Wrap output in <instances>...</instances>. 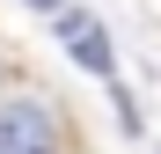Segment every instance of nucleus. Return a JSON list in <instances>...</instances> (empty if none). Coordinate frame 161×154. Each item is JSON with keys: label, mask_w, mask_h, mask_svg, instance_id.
Segmentation results:
<instances>
[{"label": "nucleus", "mask_w": 161, "mask_h": 154, "mask_svg": "<svg viewBox=\"0 0 161 154\" xmlns=\"http://www.w3.org/2000/svg\"><path fill=\"white\" fill-rule=\"evenodd\" d=\"M0 154H73L66 103L51 88H0Z\"/></svg>", "instance_id": "f257e3e1"}, {"label": "nucleus", "mask_w": 161, "mask_h": 154, "mask_svg": "<svg viewBox=\"0 0 161 154\" xmlns=\"http://www.w3.org/2000/svg\"><path fill=\"white\" fill-rule=\"evenodd\" d=\"M51 22H59V44H66V51H73V59L88 66V73H103V81L117 73V51H110V30H103V22H95L88 8H59Z\"/></svg>", "instance_id": "f03ea898"}, {"label": "nucleus", "mask_w": 161, "mask_h": 154, "mask_svg": "<svg viewBox=\"0 0 161 154\" xmlns=\"http://www.w3.org/2000/svg\"><path fill=\"white\" fill-rule=\"evenodd\" d=\"M22 8H37V15H59V8H66V0H22Z\"/></svg>", "instance_id": "7ed1b4c3"}, {"label": "nucleus", "mask_w": 161, "mask_h": 154, "mask_svg": "<svg viewBox=\"0 0 161 154\" xmlns=\"http://www.w3.org/2000/svg\"><path fill=\"white\" fill-rule=\"evenodd\" d=\"M8 73H15V59H8V51H0V88H8Z\"/></svg>", "instance_id": "20e7f679"}]
</instances>
